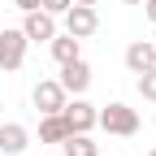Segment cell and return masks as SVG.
<instances>
[{"mask_svg": "<svg viewBox=\"0 0 156 156\" xmlns=\"http://www.w3.org/2000/svg\"><path fill=\"white\" fill-rule=\"evenodd\" d=\"M95 126H104L108 134H122V139H130V134H139V113H134L130 104L113 100L104 108H95Z\"/></svg>", "mask_w": 156, "mask_h": 156, "instance_id": "1", "label": "cell"}, {"mask_svg": "<svg viewBox=\"0 0 156 156\" xmlns=\"http://www.w3.org/2000/svg\"><path fill=\"white\" fill-rule=\"evenodd\" d=\"M61 17H65V35H74V39H91L95 30H100V13H95V5H69Z\"/></svg>", "mask_w": 156, "mask_h": 156, "instance_id": "2", "label": "cell"}, {"mask_svg": "<svg viewBox=\"0 0 156 156\" xmlns=\"http://www.w3.org/2000/svg\"><path fill=\"white\" fill-rule=\"evenodd\" d=\"M22 35H26V44H48V39L56 35V17L44 13V9H26V17H22Z\"/></svg>", "mask_w": 156, "mask_h": 156, "instance_id": "3", "label": "cell"}, {"mask_svg": "<svg viewBox=\"0 0 156 156\" xmlns=\"http://www.w3.org/2000/svg\"><path fill=\"white\" fill-rule=\"evenodd\" d=\"M61 117L69 122L74 134H91V130H95V104H87L83 95H78V100H65V104H61Z\"/></svg>", "mask_w": 156, "mask_h": 156, "instance_id": "4", "label": "cell"}, {"mask_svg": "<svg viewBox=\"0 0 156 156\" xmlns=\"http://www.w3.org/2000/svg\"><path fill=\"white\" fill-rule=\"evenodd\" d=\"M26 61V35L22 30H0V69H22Z\"/></svg>", "mask_w": 156, "mask_h": 156, "instance_id": "5", "label": "cell"}, {"mask_svg": "<svg viewBox=\"0 0 156 156\" xmlns=\"http://www.w3.org/2000/svg\"><path fill=\"white\" fill-rule=\"evenodd\" d=\"M56 83L65 87V95H83V91L91 87V65L83 61V56H74V61L61 65V78H56Z\"/></svg>", "mask_w": 156, "mask_h": 156, "instance_id": "6", "label": "cell"}, {"mask_svg": "<svg viewBox=\"0 0 156 156\" xmlns=\"http://www.w3.org/2000/svg\"><path fill=\"white\" fill-rule=\"evenodd\" d=\"M30 100H35V108H39V113H61V104L69 100V95H65V87L56 83V78H44V83H35Z\"/></svg>", "mask_w": 156, "mask_h": 156, "instance_id": "7", "label": "cell"}, {"mask_svg": "<svg viewBox=\"0 0 156 156\" xmlns=\"http://www.w3.org/2000/svg\"><path fill=\"white\" fill-rule=\"evenodd\" d=\"M26 143H30V130L22 122H5V126H0V152H5V156H22Z\"/></svg>", "mask_w": 156, "mask_h": 156, "instance_id": "8", "label": "cell"}, {"mask_svg": "<svg viewBox=\"0 0 156 156\" xmlns=\"http://www.w3.org/2000/svg\"><path fill=\"white\" fill-rule=\"evenodd\" d=\"M156 65V44H147V39H134V44L126 48V69L130 74H143Z\"/></svg>", "mask_w": 156, "mask_h": 156, "instance_id": "9", "label": "cell"}, {"mask_svg": "<svg viewBox=\"0 0 156 156\" xmlns=\"http://www.w3.org/2000/svg\"><path fill=\"white\" fill-rule=\"evenodd\" d=\"M69 134L74 130H69V122L61 113H44V122H39V143H65Z\"/></svg>", "mask_w": 156, "mask_h": 156, "instance_id": "10", "label": "cell"}, {"mask_svg": "<svg viewBox=\"0 0 156 156\" xmlns=\"http://www.w3.org/2000/svg\"><path fill=\"white\" fill-rule=\"evenodd\" d=\"M78 44H83V39H74V35H52V39H48L52 61H56V65H65V61H74V56H83V52H78Z\"/></svg>", "mask_w": 156, "mask_h": 156, "instance_id": "11", "label": "cell"}, {"mask_svg": "<svg viewBox=\"0 0 156 156\" xmlns=\"http://www.w3.org/2000/svg\"><path fill=\"white\" fill-rule=\"evenodd\" d=\"M65 156H100V147L91 143V134H69V139L61 143Z\"/></svg>", "mask_w": 156, "mask_h": 156, "instance_id": "12", "label": "cell"}, {"mask_svg": "<svg viewBox=\"0 0 156 156\" xmlns=\"http://www.w3.org/2000/svg\"><path fill=\"white\" fill-rule=\"evenodd\" d=\"M139 95H143V100H152V104H156V65L139 74Z\"/></svg>", "mask_w": 156, "mask_h": 156, "instance_id": "13", "label": "cell"}, {"mask_svg": "<svg viewBox=\"0 0 156 156\" xmlns=\"http://www.w3.org/2000/svg\"><path fill=\"white\" fill-rule=\"evenodd\" d=\"M69 5H74V0H39V9H44V13H52V17H61Z\"/></svg>", "mask_w": 156, "mask_h": 156, "instance_id": "14", "label": "cell"}, {"mask_svg": "<svg viewBox=\"0 0 156 156\" xmlns=\"http://www.w3.org/2000/svg\"><path fill=\"white\" fill-rule=\"evenodd\" d=\"M13 5L22 9V13H26V9H39V0H13Z\"/></svg>", "mask_w": 156, "mask_h": 156, "instance_id": "15", "label": "cell"}, {"mask_svg": "<svg viewBox=\"0 0 156 156\" xmlns=\"http://www.w3.org/2000/svg\"><path fill=\"white\" fill-rule=\"evenodd\" d=\"M143 13L152 17V22H156V0H143Z\"/></svg>", "mask_w": 156, "mask_h": 156, "instance_id": "16", "label": "cell"}, {"mask_svg": "<svg viewBox=\"0 0 156 156\" xmlns=\"http://www.w3.org/2000/svg\"><path fill=\"white\" fill-rule=\"evenodd\" d=\"M74 5H100V0H74Z\"/></svg>", "mask_w": 156, "mask_h": 156, "instance_id": "17", "label": "cell"}, {"mask_svg": "<svg viewBox=\"0 0 156 156\" xmlns=\"http://www.w3.org/2000/svg\"><path fill=\"white\" fill-rule=\"evenodd\" d=\"M126 5H143V0H126Z\"/></svg>", "mask_w": 156, "mask_h": 156, "instance_id": "18", "label": "cell"}, {"mask_svg": "<svg viewBox=\"0 0 156 156\" xmlns=\"http://www.w3.org/2000/svg\"><path fill=\"white\" fill-rule=\"evenodd\" d=\"M147 156H156V147H152V152H147Z\"/></svg>", "mask_w": 156, "mask_h": 156, "instance_id": "19", "label": "cell"}]
</instances>
